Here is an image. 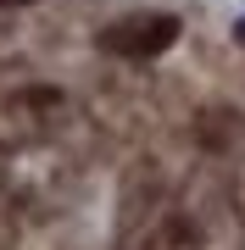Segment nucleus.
Instances as JSON below:
<instances>
[{
	"instance_id": "nucleus-1",
	"label": "nucleus",
	"mask_w": 245,
	"mask_h": 250,
	"mask_svg": "<svg viewBox=\"0 0 245 250\" xmlns=\"http://www.w3.org/2000/svg\"><path fill=\"white\" fill-rule=\"evenodd\" d=\"M178 34H184V22L173 11H134V17L106 22L95 45L106 56H117V62H156V56H167L178 45Z\"/></svg>"
},
{
	"instance_id": "nucleus-2",
	"label": "nucleus",
	"mask_w": 245,
	"mask_h": 250,
	"mask_svg": "<svg viewBox=\"0 0 245 250\" xmlns=\"http://www.w3.org/2000/svg\"><path fill=\"white\" fill-rule=\"evenodd\" d=\"M234 206H240V217H245V161H240V172H234Z\"/></svg>"
},
{
	"instance_id": "nucleus-3",
	"label": "nucleus",
	"mask_w": 245,
	"mask_h": 250,
	"mask_svg": "<svg viewBox=\"0 0 245 250\" xmlns=\"http://www.w3.org/2000/svg\"><path fill=\"white\" fill-rule=\"evenodd\" d=\"M234 39H240V45H245V11H240V22H234Z\"/></svg>"
},
{
	"instance_id": "nucleus-4",
	"label": "nucleus",
	"mask_w": 245,
	"mask_h": 250,
	"mask_svg": "<svg viewBox=\"0 0 245 250\" xmlns=\"http://www.w3.org/2000/svg\"><path fill=\"white\" fill-rule=\"evenodd\" d=\"M0 6H34V0H0Z\"/></svg>"
}]
</instances>
